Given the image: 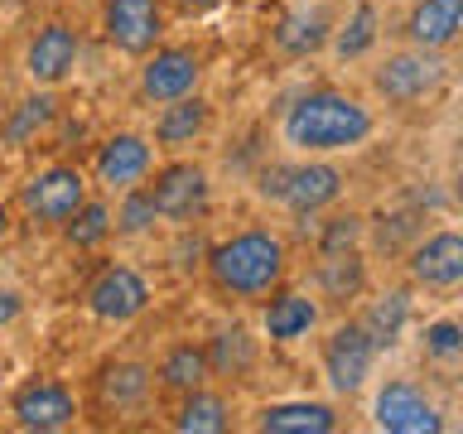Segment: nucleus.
I'll list each match as a JSON object with an SVG mask.
<instances>
[{"instance_id":"obj_15","label":"nucleus","mask_w":463,"mask_h":434,"mask_svg":"<svg viewBox=\"0 0 463 434\" xmlns=\"http://www.w3.org/2000/svg\"><path fill=\"white\" fill-rule=\"evenodd\" d=\"M411 280L425 289L463 285V231H430L411 246Z\"/></svg>"},{"instance_id":"obj_37","label":"nucleus","mask_w":463,"mask_h":434,"mask_svg":"<svg viewBox=\"0 0 463 434\" xmlns=\"http://www.w3.org/2000/svg\"><path fill=\"white\" fill-rule=\"evenodd\" d=\"M454 203H458V208H463V169L454 174Z\"/></svg>"},{"instance_id":"obj_24","label":"nucleus","mask_w":463,"mask_h":434,"mask_svg":"<svg viewBox=\"0 0 463 434\" xmlns=\"http://www.w3.org/2000/svg\"><path fill=\"white\" fill-rule=\"evenodd\" d=\"M155 382L165 386V391H194V386H208L213 382V367H208V347H198V343H174L165 357H159V367H155Z\"/></svg>"},{"instance_id":"obj_14","label":"nucleus","mask_w":463,"mask_h":434,"mask_svg":"<svg viewBox=\"0 0 463 434\" xmlns=\"http://www.w3.org/2000/svg\"><path fill=\"white\" fill-rule=\"evenodd\" d=\"M343 169L333 165L328 155H309V165H295L289 169V179H285V208L295 212V217H318L324 208H333V203L343 198Z\"/></svg>"},{"instance_id":"obj_33","label":"nucleus","mask_w":463,"mask_h":434,"mask_svg":"<svg viewBox=\"0 0 463 434\" xmlns=\"http://www.w3.org/2000/svg\"><path fill=\"white\" fill-rule=\"evenodd\" d=\"M285 179H289V169H285V165L260 169V174H256V193H260V198H270V203H280V198H285Z\"/></svg>"},{"instance_id":"obj_19","label":"nucleus","mask_w":463,"mask_h":434,"mask_svg":"<svg viewBox=\"0 0 463 434\" xmlns=\"http://www.w3.org/2000/svg\"><path fill=\"white\" fill-rule=\"evenodd\" d=\"M97 396L107 410H140L155 396V367L150 362H136V357L107 362L97 372Z\"/></svg>"},{"instance_id":"obj_3","label":"nucleus","mask_w":463,"mask_h":434,"mask_svg":"<svg viewBox=\"0 0 463 434\" xmlns=\"http://www.w3.org/2000/svg\"><path fill=\"white\" fill-rule=\"evenodd\" d=\"M92 198V184L78 165H43L34 169L29 179L20 184V212L29 217L34 227H63L82 203Z\"/></svg>"},{"instance_id":"obj_13","label":"nucleus","mask_w":463,"mask_h":434,"mask_svg":"<svg viewBox=\"0 0 463 434\" xmlns=\"http://www.w3.org/2000/svg\"><path fill=\"white\" fill-rule=\"evenodd\" d=\"M372 425L386 434H439L444 420L415 382H386L372 401Z\"/></svg>"},{"instance_id":"obj_36","label":"nucleus","mask_w":463,"mask_h":434,"mask_svg":"<svg viewBox=\"0 0 463 434\" xmlns=\"http://www.w3.org/2000/svg\"><path fill=\"white\" fill-rule=\"evenodd\" d=\"M5 237H10V208L0 203V241H5Z\"/></svg>"},{"instance_id":"obj_1","label":"nucleus","mask_w":463,"mask_h":434,"mask_svg":"<svg viewBox=\"0 0 463 434\" xmlns=\"http://www.w3.org/2000/svg\"><path fill=\"white\" fill-rule=\"evenodd\" d=\"M376 136V111L353 92L314 87L295 97L280 116V140L299 155H343Z\"/></svg>"},{"instance_id":"obj_6","label":"nucleus","mask_w":463,"mask_h":434,"mask_svg":"<svg viewBox=\"0 0 463 434\" xmlns=\"http://www.w3.org/2000/svg\"><path fill=\"white\" fill-rule=\"evenodd\" d=\"M150 174H155V140L136 136V130H116L92 155V179L107 198L126 193V188H140Z\"/></svg>"},{"instance_id":"obj_26","label":"nucleus","mask_w":463,"mask_h":434,"mask_svg":"<svg viewBox=\"0 0 463 434\" xmlns=\"http://www.w3.org/2000/svg\"><path fill=\"white\" fill-rule=\"evenodd\" d=\"M314 280L328 299H353V295H362V285H367V260L357 256V246L353 251H333V256L318 260Z\"/></svg>"},{"instance_id":"obj_18","label":"nucleus","mask_w":463,"mask_h":434,"mask_svg":"<svg viewBox=\"0 0 463 434\" xmlns=\"http://www.w3.org/2000/svg\"><path fill=\"white\" fill-rule=\"evenodd\" d=\"M405 39L415 49H454L463 39V0H415L411 20H405Z\"/></svg>"},{"instance_id":"obj_17","label":"nucleus","mask_w":463,"mask_h":434,"mask_svg":"<svg viewBox=\"0 0 463 434\" xmlns=\"http://www.w3.org/2000/svg\"><path fill=\"white\" fill-rule=\"evenodd\" d=\"M318 318H324L318 299L299 295V289H275V295H266V309H260V333L270 343H299L318 328Z\"/></svg>"},{"instance_id":"obj_11","label":"nucleus","mask_w":463,"mask_h":434,"mask_svg":"<svg viewBox=\"0 0 463 434\" xmlns=\"http://www.w3.org/2000/svg\"><path fill=\"white\" fill-rule=\"evenodd\" d=\"M198 82H203V58L184 43H155L140 58V97L155 101V107L198 92Z\"/></svg>"},{"instance_id":"obj_32","label":"nucleus","mask_w":463,"mask_h":434,"mask_svg":"<svg viewBox=\"0 0 463 434\" xmlns=\"http://www.w3.org/2000/svg\"><path fill=\"white\" fill-rule=\"evenodd\" d=\"M362 241V217H328L324 222V237H318V256H333V251H353Z\"/></svg>"},{"instance_id":"obj_10","label":"nucleus","mask_w":463,"mask_h":434,"mask_svg":"<svg viewBox=\"0 0 463 434\" xmlns=\"http://www.w3.org/2000/svg\"><path fill=\"white\" fill-rule=\"evenodd\" d=\"M82 58V39L68 20H43L24 43V78L29 87H63Z\"/></svg>"},{"instance_id":"obj_2","label":"nucleus","mask_w":463,"mask_h":434,"mask_svg":"<svg viewBox=\"0 0 463 434\" xmlns=\"http://www.w3.org/2000/svg\"><path fill=\"white\" fill-rule=\"evenodd\" d=\"M285 237L270 227H241L222 237L217 246L203 251V270L208 285L232 304H260L266 295H275L285 280Z\"/></svg>"},{"instance_id":"obj_4","label":"nucleus","mask_w":463,"mask_h":434,"mask_svg":"<svg viewBox=\"0 0 463 434\" xmlns=\"http://www.w3.org/2000/svg\"><path fill=\"white\" fill-rule=\"evenodd\" d=\"M150 299H155L150 280H145L136 266H121V260L101 266L82 289V304L97 324H136V318L150 309Z\"/></svg>"},{"instance_id":"obj_30","label":"nucleus","mask_w":463,"mask_h":434,"mask_svg":"<svg viewBox=\"0 0 463 434\" xmlns=\"http://www.w3.org/2000/svg\"><path fill=\"white\" fill-rule=\"evenodd\" d=\"M111 222H116V237H145L159 217H155V203L150 193L140 188H126V193H116V208H111Z\"/></svg>"},{"instance_id":"obj_27","label":"nucleus","mask_w":463,"mask_h":434,"mask_svg":"<svg viewBox=\"0 0 463 434\" xmlns=\"http://www.w3.org/2000/svg\"><path fill=\"white\" fill-rule=\"evenodd\" d=\"M58 231H63V241L72 246V251H97V246L116 231V222H111V203H107V198H87L82 208L72 212Z\"/></svg>"},{"instance_id":"obj_28","label":"nucleus","mask_w":463,"mask_h":434,"mask_svg":"<svg viewBox=\"0 0 463 434\" xmlns=\"http://www.w3.org/2000/svg\"><path fill=\"white\" fill-rule=\"evenodd\" d=\"M405 318H411V295H405V289H391V295L372 299V309L362 314V328H367V338L376 343V353L401 343Z\"/></svg>"},{"instance_id":"obj_35","label":"nucleus","mask_w":463,"mask_h":434,"mask_svg":"<svg viewBox=\"0 0 463 434\" xmlns=\"http://www.w3.org/2000/svg\"><path fill=\"white\" fill-rule=\"evenodd\" d=\"M174 10H184V14H208V10H217V5H227V0H169Z\"/></svg>"},{"instance_id":"obj_9","label":"nucleus","mask_w":463,"mask_h":434,"mask_svg":"<svg viewBox=\"0 0 463 434\" xmlns=\"http://www.w3.org/2000/svg\"><path fill=\"white\" fill-rule=\"evenodd\" d=\"M10 420L24 434H58V429L78 425V396L58 376H39V382H24L10 396Z\"/></svg>"},{"instance_id":"obj_25","label":"nucleus","mask_w":463,"mask_h":434,"mask_svg":"<svg viewBox=\"0 0 463 434\" xmlns=\"http://www.w3.org/2000/svg\"><path fill=\"white\" fill-rule=\"evenodd\" d=\"M376 39H382V10L372 5V0H362V5L347 14L343 24H333V53L343 58V63H353V58L362 53H372L376 49Z\"/></svg>"},{"instance_id":"obj_5","label":"nucleus","mask_w":463,"mask_h":434,"mask_svg":"<svg viewBox=\"0 0 463 434\" xmlns=\"http://www.w3.org/2000/svg\"><path fill=\"white\" fill-rule=\"evenodd\" d=\"M145 193H150L159 222L188 227L194 217L208 212L213 184H208V169H203V165H194V159H174V165L155 169V179L145 184Z\"/></svg>"},{"instance_id":"obj_16","label":"nucleus","mask_w":463,"mask_h":434,"mask_svg":"<svg viewBox=\"0 0 463 434\" xmlns=\"http://www.w3.org/2000/svg\"><path fill=\"white\" fill-rule=\"evenodd\" d=\"M270 39L285 58H309L333 39V10L324 5V0H314V5L304 0V5L280 14V24L270 29Z\"/></svg>"},{"instance_id":"obj_21","label":"nucleus","mask_w":463,"mask_h":434,"mask_svg":"<svg viewBox=\"0 0 463 434\" xmlns=\"http://www.w3.org/2000/svg\"><path fill=\"white\" fill-rule=\"evenodd\" d=\"M260 434H333L338 429V410L328 401H275L256 410Z\"/></svg>"},{"instance_id":"obj_7","label":"nucleus","mask_w":463,"mask_h":434,"mask_svg":"<svg viewBox=\"0 0 463 434\" xmlns=\"http://www.w3.org/2000/svg\"><path fill=\"white\" fill-rule=\"evenodd\" d=\"M101 39L126 58L165 43V0H101Z\"/></svg>"},{"instance_id":"obj_34","label":"nucleus","mask_w":463,"mask_h":434,"mask_svg":"<svg viewBox=\"0 0 463 434\" xmlns=\"http://www.w3.org/2000/svg\"><path fill=\"white\" fill-rule=\"evenodd\" d=\"M20 314H24V295L10 289V285H0V328H10Z\"/></svg>"},{"instance_id":"obj_12","label":"nucleus","mask_w":463,"mask_h":434,"mask_svg":"<svg viewBox=\"0 0 463 434\" xmlns=\"http://www.w3.org/2000/svg\"><path fill=\"white\" fill-rule=\"evenodd\" d=\"M372 362H376V343L367 338L362 318L357 324H338L324 338V376L333 396H357L372 376Z\"/></svg>"},{"instance_id":"obj_22","label":"nucleus","mask_w":463,"mask_h":434,"mask_svg":"<svg viewBox=\"0 0 463 434\" xmlns=\"http://www.w3.org/2000/svg\"><path fill=\"white\" fill-rule=\"evenodd\" d=\"M208 126H213L208 97L188 92L179 101H165L155 116V150H184V145H194Z\"/></svg>"},{"instance_id":"obj_20","label":"nucleus","mask_w":463,"mask_h":434,"mask_svg":"<svg viewBox=\"0 0 463 434\" xmlns=\"http://www.w3.org/2000/svg\"><path fill=\"white\" fill-rule=\"evenodd\" d=\"M53 121H58V92L53 87H34V92L20 97L5 111V121H0V145H5V150H29Z\"/></svg>"},{"instance_id":"obj_31","label":"nucleus","mask_w":463,"mask_h":434,"mask_svg":"<svg viewBox=\"0 0 463 434\" xmlns=\"http://www.w3.org/2000/svg\"><path fill=\"white\" fill-rule=\"evenodd\" d=\"M425 357H434V362L463 357V324L458 318H434V324H425Z\"/></svg>"},{"instance_id":"obj_8","label":"nucleus","mask_w":463,"mask_h":434,"mask_svg":"<svg viewBox=\"0 0 463 434\" xmlns=\"http://www.w3.org/2000/svg\"><path fill=\"white\" fill-rule=\"evenodd\" d=\"M372 87L382 92L386 101L396 107H411V101H425L444 87V53L434 49H405V53H391L382 68L372 72Z\"/></svg>"},{"instance_id":"obj_29","label":"nucleus","mask_w":463,"mask_h":434,"mask_svg":"<svg viewBox=\"0 0 463 434\" xmlns=\"http://www.w3.org/2000/svg\"><path fill=\"white\" fill-rule=\"evenodd\" d=\"M208 367L213 376H246L256 367V338L246 328H217L208 343Z\"/></svg>"},{"instance_id":"obj_23","label":"nucleus","mask_w":463,"mask_h":434,"mask_svg":"<svg viewBox=\"0 0 463 434\" xmlns=\"http://www.w3.org/2000/svg\"><path fill=\"white\" fill-rule=\"evenodd\" d=\"M169 425L179 434H222V429H232V405L213 386H194V391H184Z\"/></svg>"}]
</instances>
